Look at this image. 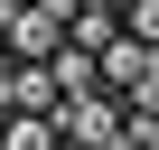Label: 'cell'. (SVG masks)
<instances>
[{
    "label": "cell",
    "instance_id": "6da1fadb",
    "mask_svg": "<svg viewBox=\"0 0 159 150\" xmlns=\"http://www.w3.org/2000/svg\"><path fill=\"white\" fill-rule=\"evenodd\" d=\"M94 85H103V94H122V103H159V38L112 28V38L94 47Z\"/></svg>",
    "mask_w": 159,
    "mask_h": 150
},
{
    "label": "cell",
    "instance_id": "7a4b0ae2",
    "mask_svg": "<svg viewBox=\"0 0 159 150\" xmlns=\"http://www.w3.org/2000/svg\"><path fill=\"white\" fill-rule=\"evenodd\" d=\"M0 150H66V131H56V113H10L0 122Z\"/></svg>",
    "mask_w": 159,
    "mask_h": 150
},
{
    "label": "cell",
    "instance_id": "3957f363",
    "mask_svg": "<svg viewBox=\"0 0 159 150\" xmlns=\"http://www.w3.org/2000/svg\"><path fill=\"white\" fill-rule=\"evenodd\" d=\"M122 28L131 38H159V0H122Z\"/></svg>",
    "mask_w": 159,
    "mask_h": 150
}]
</instances>
